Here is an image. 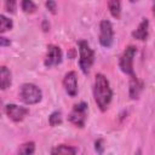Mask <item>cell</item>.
<instances>
[{"mask_svg": "<svg viewBox=\"0 0 155 155\" xmlns=\"http://www.w3.org/2000/svg\"><path fill=\"white\" fill-rule=\"evenodd\" d=\"M92 92H93V98L94 102L97 104V107L99 108L101 111H105L113 99V90L110 87V82L107 79V76L102 73L96 74L94 76V81H93V87H92Z\"/></svg>", "mask_w": 155, "mask_h": 155, "instance_id": "cell-1", "label": "cell"}, {"mask_svg": "<svg viewBox=\"0 0 155 155\" xmlns=\"http://www.w3.org/2000/svg\"><path fill=\"white\" fill-rule=\"evenodd\" d=\"M79 50V67L84 74H90L91 68L94 63V51L91 48L90 44L86 40L78 41Z\"/></svg>", "mask_w": 155, "mask_h": 155, "instance_id": "cell-2", "label": "cell"}, {"mask_svg": "<svg viewBox=\"0 0 155 155\" xmlns=\"http://www.w3.org/2000/svg\"><path fill=\"white\" fill-rule=\"evenodd\" d=\"M18 98L27 105L38 104L42 99V91L39 86L31 82H24L18 91Z\"/></svg>", "mask_w": 155, "mask_h": 155, "instance_id": "cell-3", "label": "cell"}, {"mask_svg": "<svg viewBox=\"0 0 155 155\" xmlns=\"http://www.w3.org/2000/svg\"><path fill=\"white\" fill-rule=\"evenodd\" d=\"M137 53V47L133 45H128L124 52L121 53L120 58H119V68L120 70L128 75V76H133L134 75V70H133V59L134 56Z\"/></svg>", "mask_w": 155, "mask_h": 155, "instance_id": "cell-4", "label": "cell"}, {"mask_svg": "<svg viewBox=\"0 0 155 155\" xmlns=\"http://www.w3.org/2000/svg\"><path fill=\"white\" fill-rule=\"evenodd\" d=\"M87 111H88V105L86 102H80L78 104H74L73 109L68 115L69 122L75 127L84 128L87 120Z\"/></svg>", "mask_w": 155, "mask_h": 155, "instance_id": "cell-5", "label": "cell"}, {"mask_svg": "<svg viewBox=\"0 0 155 155\" xmlns=\"http://www.w3.org/2000/svg\"><path fill=\"white\" fill-rule=\"evenodd\" d=\"M101 46L109 48L114 41V29L113 24L109 19H102L99 23V36H98Z\"/></svg>", "mask_w": 155, "mask_h": 155, "instance_id": "cell-6", "label": "cell"}, {"mask_svg": "<svg viewBox=\"0 0 155 155\" xmlns=\"http://www.w3.org/2000/svg\"><path fill=\"white\" fill-rule=\"evenodd\" d=\"M63 61V52L61 50L59 46L50 44L47 45V51H46V56L44 59V65L46 68H52L56 65H59Z\"/></svg>", "mask_w": 155, "mask_h": 155, "instance_id": "cell-7", "label": "cell"}, {"mask_svg": "<svg viewBox=\"0 0 155 155\" xmlns=\"http://www.w3.org/2000/svg\"><path fill=\"white\" fill-rule=\"evenodd\" d=\"M4 110H5V114L7 115V117L10 120H12L13 122L23 121L29 114V109L27 107L18 105V104H15V103L6 104Z\"/></svg>", "mask_w": 155, "mask_h": 155, "instance_id": "cell-8", "label": "cell"}, {"mask_svg": "<svg viewBox=\"0 0 155 155\" xmlns=\"http://www.w3.org/2000/svg\"><path fill=\"white\" fill-rule=\"evenodd\" d=\"M63 87L68 96L75 97L78 94V76L75 71H68L63 78Z\"/></svg>", "mask_w": 155, "mask_h": 155, "instance_id": "cell-9", "label": "cell"}, {"mask_svg": "<svg viewBox=\"0 0 155 155\" xmlns=\"http://www.w3.org/2000/svg\"><path fill=\"white\" fill-rule=\"evenodd\" d=\"M144 88V84L140 79H138L136 76V74L133 76H130V84H128V94L131 99H138V97L140 96L142 91Z\"/></svg>", "mask_w": 155, "mask_h": 155, "instance_id": "cell-10", "label": "cell"}, {"mask_svg": "<svg viewBox=\"0 0 155 155\" xmlns=\"http://www.w3.org/2000/svg\"><path fill=\"white\" fill-rule=\"evenodd\" d=\"M132 38L144 41L148 39L149 36V19L148 18H142V21L139 22V24L137 25V28L132 31Z\"/></svg>", "mask_w": 155, "mask_h": 155, "instance_id": "cell-11", "label": "cell"}, {"mask_svg": "<svg viewBox=\"0 0 155 155\" xmlns=\"http://www.w3.org/2000/svg\"><path fill=\"white\" fill-rule=\"evenodd\" d=\"M78 148L68 144H58L51 149V155H76Z\"/></svg>", "mask_w": 155, "mask_h": 155, "instance_id": "cell-12", "label": "cell"}, {"mask_svg": "<svg viewBox=\"0 0 155 155\" xmlns=\"http://www.w3.org/2000/svg\"><path fill=\"white\" fill-rule=\"evenodd\" d=\"M12 84V74L10 69L6 65H1L0 68V87L1 90H6L11 86Z\"/></svg>", "mask_w": 155, "mask_h": 155, "instance_id": "cell-13", "label": "cell"}, {"mask_svg": "<svg viewBox=\"0 0 155 155\" xmlns=\"http://www.w3.org/2000/svg\"><path fill=\"white\" fill-rule=\"evenodd\" d=\"M34 153H35V143L33 140H28L18 147L16 155H34Z\"/></svg>", "mask_w": 155, "mask_h": 155, "instance_id": "cell-14", "label": "cell"}, {"mask_svg": "<svg viewBox=\"0 0 155 155\" xmlns=\"http://www.w3.org/2000/svg\"><path fill=\"white\" fill-rule=\"evenodd\" d=\"M108 8H109V12L110 15L119 19L120 16H121V2L119 0H111V1H108Z\"/></svg>", "mask_w": 155, "mask_h": 155, "instance_id": "cell-15", "label": "cell"}, {"mask_svg": "<svg viewBox=\"0 0 155 155\" xmlns=\"http://www.w3.org/2000/svg\"><path fill=\"white\" fill-rule=\"evenodd\" d=\"M63 122V116H62V111L61 110H54L48 115V124L52 127L59 126Z\"/></svg>", "mask_w": 155, "mask_h": 155, "instance_id": "cell-16", "label": "cell"}, {"mask_svg": "<svg viewBox=\"0 0 155 155\" xmlns=\"http://www.w3.org/2000/svg\"><path fill=\"white\" fill-rule=\"evenodd\" d=\"M13 28V22L11 18L6 17L5 15H0V33L4 34L7 30H11Z\"/></svg>", "mask_w": 155, "mask_h": 155, "instance_id": "cell-17", "label": "cell"}, {"mask_svg": "<svg viewBox=\"0 0 155 155\" xmlns=\"http://www.w3.org/2000/svg\"><path fill=\"white\" fill-rule=\"evenodd\" d=\"M21 7H22V10H23V12H25V13H34L35 11H36V8H38V6H36V4L34 2V1H31V0H23L22 2H21Z\"/></svg>", "mask_w": 155, "mask_h": 155, "instance_id": "cell-18", "label": "cell"}, {"mask_svg": "<svg viewBox=\"0 0 155 155\" xmlns=\"http://www.w3.org/2000/svg\"><path fill=\"white\" fill-rule=\"evenodd\" d=\"M16 7H17V1H15V0H6L4 2V8L10 13H15Z\"/></svg>", "mask_w": 155, "mask_h": 155, "instance_id": "cell-19", "label": "cell"}, {"mask_svg": "<svg viewBox=\"0 0 155 155\" xmlns=\"http://www.w3.org/2000/svg\"><path fill=\"white\" fill-rule=\"evenodd\" d=\"M94 149H96V151H97L99 155L103 154V151H104V140H103L102 138H98V139L94 142Z\"/></svg>", "mask_w": 155, "mask_h": 155, "instance_id": "cell-20", "label": "cell"}, {"mask_svg": "<svg viewBox=\"0 0 155 155\" xmlns=\"http://www.w3.org/2000/svg\"><path fill=\"white\" fill-rule=\"evenodd\" d=\"M45 6H46V8L51 12V13H56L57 12V2L56 1H52V0H48V1H46L45 2Z\"/></svg>", "mask_w": 155, "mask_h": 155, "instance_id": "cell-21", "label": "cell"}, {"mask_svg": "<svg viewBox=\"0 0 155 155\" xmlns=\"http://www.w3.org/2000/svg\"><path fill=\"white\" fill-rule=\"evenodd\" d=\"M11 45V40L5 38V36H0V46L1 47H6V46H10Z\"/></svg>", "mask_w": 155, "mask_h": 155, "instance_id": "cell-22", "label": "cell"}, {"mask_svg": "<svg viewBox=\"0 0 155 155\" xmlns=\"http://www.w3.org/2000/svg\"><path fill=\"white\" fill-rule=\"evenodd\" d=\"M42 29H44V31L50 30V23H48L46 19H44V21H42Z\"/></svg>", "mask_w": 155, "mask_h": 155, "instance_id": "cell-23", "label": "cell"}, {"mask_svg": "<svg viewBox=\"0 0 155 155\" xmlns=\"http://www.w3.org/2000/svg\"><path fill=\"white\" fill-rule=\"evenodd\" d=\"M143 153H142V149H137V151L134 153V155H142Z\"/></svg>", "mask_w": 155, "mask_h": 155, "instance_id": "cell-24", "label": "cell"}, {"mask_svg": "<svg viewBox=\"0 0 155 155\" xmlns=\"http://www.w3.org/2000/svg\"><path fill=\"white\" fill-rule=\"evenodd\" d=\"M153 13H154V15H155V4H154V5H153Z\"/></svg>", "mask_w": 155, "mask_h": 155, "instance_id": "cell-25", "label": "cell"}]
</instances>
